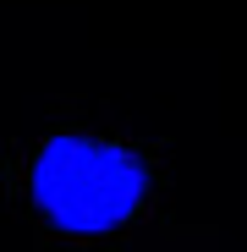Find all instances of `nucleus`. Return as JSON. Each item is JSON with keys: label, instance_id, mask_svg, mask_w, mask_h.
<instances>
[{"label": "nucleus", "instance_id": "1", "mask_svg": "<svg viewBox=\"0 0 247 252\" xmlns=\"http://www.w3.org/2000/svg\"><path fill=\"white\" fill-rule=\"evenodd\" d=\"M33 208L66 236H110L148 197V164L110 137L61 132L38 148L28 176Z\"/></svg>", "mask_w": 247, "mask_h": 252}]
</instances>
